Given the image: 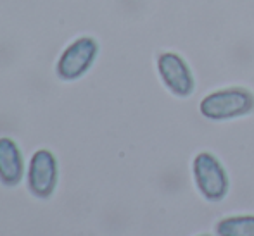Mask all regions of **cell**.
I'll list each match as a JSON object with an SVG mask.
<instances>
[{"instance_id":"277c9868","label":"cell","mask_w":254,"mask_h":236,"mask_svg":"<svg viewBox=\"0 0 254 236\" xmlns=\"http://www.w3.org/2000/svg\"><path fill=\"white\" fill-rule=\"evenodd\" d=\"M95 57H97V44L94 38H80L71 44L61 55L57 64V74L63 80H76L90 69Z\"/></svg>"},{"instance_id":"8992f818","label":"cell","mask_w":254,"mask_h":236,"mask_svg":"<svg viewBox=\"0 0 254 236\" xmlns=\"http://www.w3.org/2000/svg\"><path fill=\"white\" fill-rule=\"evenodd\" d=\"M23 157L10 138H0V181L7 187H16L23 180Z\"/></svg>"},{"instance_id":"5b68a950","label":"cell","mask_w":254,"mask_h":236,"mask_svg":"<svg viewBox=\"0 0 254 236\" xmlns=\"http://www.w3.org/2000/svg\"><path fill=\"white\" fill-rule=\"evenodd\" d=\"M57 181V162L49 150H38L31 157L28 169V187L31 193L40 198L52 195Z\"/></svg>"},{"instance_id":"6da1fadb","label":"cell","mask_w":254,"mask_h":236,"mask_svg":"<svg viewBox=\"0 0 254 236\" xmlns=\"http://www.w3.org/2000/svg\"><path fill=\"white\" fill-rule=\"evenodd\" d=\"M199 110L206 119L227 121L248 116L254 110V95L246 88H225L202 98Z\"/></svg>"},{"instance_id":"3957f363","label":"cell","mask_w":254,"mask_h":236,"mask_svg":"<svg viewBox=\"0 0 254 236\" xmlns=\"http://www.w3.org/2000/svg\"><path fill=\"white\" fill-rule=\"evenodd\" d=\"M157 71L166 88L177 96H189L194 92L195 81L190 67L175 52H164L157 57Z\"/></svg>"},{"instance_id":"52a82bcc","label":"cell","mask_w":254,"mask_h":236,"mask_svg":"<svg viewBox=\"0 0 254 236\" xmlns=\"http://www.w3.org/2000/svg\"><path fill=\"white\" fill-rule=\"evenodd\" d=\"M218 236H254V216H230L216 224Z\"/></svg>"},{"instance_id":"7a4b0ae2","label":"cell","mask_w":254,"mask_h":236,"mask_svg":"<svg viewBox=\"0 0 254 236\" xmlns=\"http://www.w3.org/2000/svg\"><path fill=\"white\" fill-rule=\"evenodd\" d=\"M194 180L201 195L209 202H220L228 193V176L221 162L209 152L199 153L194 159Z\"/></svg>"},{"instance_id":"ba28073f","label":"cell","mask_w":254,"mask_h":236,"mask_svg":"<svg viewBox=\"0 0 254 236\" xmlns=\"http://www.w3.org/2000/svg\"><path fill=\"white\" fill-rule=\"evenodd\" d=\"M204 236H207V235H204Z\"/></svg>"}]
</instances>
